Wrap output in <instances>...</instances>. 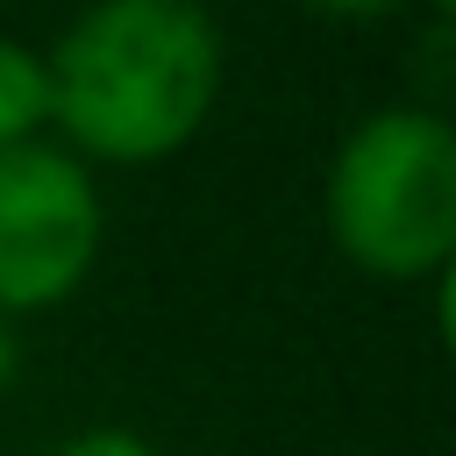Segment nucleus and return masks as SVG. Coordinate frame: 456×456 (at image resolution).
<instances>
[{"mask_svg": "<svg viewBox=\"0 0 456 456\" xmlns=\"http://www.w3.org/2000/svg\"><path fill=\"white\" fill-rule=\"evenodd\" d=\"M7 370H14V349H7V335H0V378H7Z\"/></svg>", "mask_w": 456, "mask_h": 456, "instance_id": "0eeeda50", "label": "nucleus"}, {"mask_svg": "<svg viewBox=\"0 0 456 456\" xmlns=\"http://www.w3.org/2000/svg\"><path fill=\"white\" fill-rule=\"evenodd\" d=\"M299 7H314V14H328V21H378V14H392L399 0H299Z\"/></svg>", "mask_w": 456, "mask_h": 456, "instance_id": "423d86ee", "label": "nucleus"}, {"mask_svg": "<svg viewBox=\"0 0 456 456\" xmlns=\"http://www.w3.org/2000/svg\"><path fill=\"white\" fill-rule=\"evenodd\" d=\"M428 7H435V14H449V7H456V0H428Z\"/></svg>", "mask_w": 456, "mask_h": 456, "instance_id": "6e6552de", "label": "nucleus"}, {"mask_svg": "<svg viewBox=\"0 0 456 456\" xmlns=\"http://www.w3.org/2000/svg\"><path fill=\"white\" fill-rule=\"evenodd\" d=\"M50 128V64L43 50L0 36V150L36 142Z\"/></svg>", "mask_w": 456, "mask_h": 456, "instance_id": "20e7f679", "label": "nucleus"}, {"mask_svg": "<svg viewBox=\"0 0 456 456\" xmlns=\"http://www.w3.org/2000/svg\"><path fill=\"white\" fill-rule=\"evenodd\" d=\"M50 121L71 157L157 164L178 157L221 100V28L200 0H93L43 50Z\"/></svg>", "mask_w": 456, "mask_h": 456, "instance_id": "f257e3e1", "label": "nucleus"}, {"mask_svg": "<svg viewBox=\"0 0 456 456\" xmlns=\"http://www.w3.org/2000/svg\"><path fill=\"white\" fill-rule=\"evenodd\" d=\"M328 242L392 285L435 278L456 256V128L428 107L363 114L321 178Z\"/></svg>", "mask_w": 456, "mask_h": 456, "instance_id": "f03ea898", "label": "nucleus"}, {"mask_svg": "<svg viewBox=\"0 0 456 456\" xmlns=\"http://www.w3.org/2000/svg\"><path fill=\"white\" fill-rule=\"evenodd\" d=\"M57 456H157V449H150L135 428H114V420H107V428H78Z\"/></svg>", "mask_w": 456, "mask_h": 456, "instance_id": "39448f33", "label": "nucleus"}, {"mask_svg": "<svg viewBox=\"0 0 456 456\" xmlns=\"http://www.w3.org/2000/svg\"><path fill=\"white\" fill-rule=\"evenodd\" d=\"M107 242V207L86 157L57 142L0 150V314L64 306Z\"/></svg>", "mask_w": 456, "mask_h": 456, "instance_id": "7ed1b4c3", "label": "nucleus"}]
</instances>
